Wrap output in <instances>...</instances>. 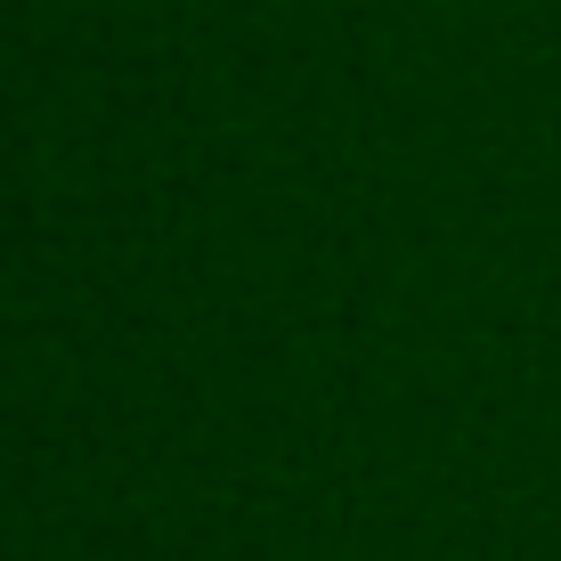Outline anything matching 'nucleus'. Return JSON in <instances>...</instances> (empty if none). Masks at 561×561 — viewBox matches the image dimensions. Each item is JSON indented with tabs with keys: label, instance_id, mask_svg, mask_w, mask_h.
<instances>
[]
</instances>
